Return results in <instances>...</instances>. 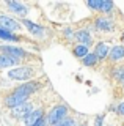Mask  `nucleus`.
<instances>
[{
  "label": "nucleus",
  "mask_w": 124,
  "mask_h": 126,
  "mask_svg": "<svg viewBox=\"0 0 124 126\" xmlns=\"http://www.w3.org/2000/svg\"><path fill=\"white\" fill-rule=\"evenodd\" d=\"M8 79L11 80H19V82H27L35 76V71L30 66H17V68H11L6 73Z\"/></svg>",
  "instance_id": "f257e3e1"
},
{
  "label": "nucleus",
  "mask_w": 124,
  "mask_h": 126,
  "mask_svg": "<svg viewBox=\"0 0 124 126\" xmlns=\"http://www.w3.org/2000/svg\"><path fill=\"white\" fill-rule=\"evenodd\" d=\"M68 112H69V109L64 104H57L55 107H52V109L49 110L47 117H46L47 125H52V126L58 125L61 120H64V118L68 117Z\"/></svg>",
  "instance_id": "f03ea898"
},
{
  "label": "nucleus",
  "mask_w": 124,
  "mask_h": 126,
  "mask_svg": "<svg viewBox=\"0 0 124 126\" xmlns=\"http://www.w3.org/2000/svg\"><path fill=\"white\" fill-rule=\"evenodd\" d=\"M10 110H11L10 113H11V117H13V118L24 120V118L33 110V104H32V102H24V104L16 106V107H13V109H10Z\"/></svg>",
  "instance_id": "7ed1b4c3"
},
{
  "label": "nucleus",
  "mask_w": 124,
  "mask_h": 126,
  "mask_svg": "<svg viewBox=\"0 0 124 126\" xmlns=\"http://www.w3.org/2000/svg\"><path fill=\"white\" fill-rule=\"evenodd\" d=\"M0 29L13 33V32L21 30V24H19L16 19L10 17V16H0Z\"/></svg>",
  "instance_id": "20e7f679"
},
{
  "label": "nucleus",
  "mask_w": 124,
  "mask_h": 126,
  "mask_svg": "<svg viewBox=\"0 0 124 126\" xmlns=\"http://www.w3.org/2000/svg\"><path fill=\"white\" fill-rule=\"evenodd\" d=\"M24 102H28V98L22 96V94H19L16 92H11L10 94L5 96V106L10 107V109L16 107V106H21V104H24Z\"/></svg>",
  "instance_id": "39448f33"
},
{
  "label": "nucleus",
  "mask_w": 124,
  "mask_h": 126,
  "mask_svg": "<svg viewBox=\"0 0 124 126\" xmlns=\"http://www.w3.org/2000/svg\"><path fill=\"white\" fill-rule=\"evenodd\" d=\"M22 24H24L25 29L28 30L35 38H44L46 36V29L42 25H39V24H35L33 21H30V19H24Z\"/></svg>",
  "instance_id": "423d86ee"
},
{
  "label": "nucleus",
  "mask_w": 124,
  "mask_h": 126,
  "mask_svg": "<svg viewBox=\"0 0 124 126\" xmlns=\"http://www.w3.org/2000/svg\"><path fill=\"white\" fill-rule=\"evenodd\" d=\"M94 27L99 32H113L115 30V22L107 16H100L94 19Z\"/></svg>",
  "instance_id": "0eeeda50"
},
{
  "label": "nucleus",
  "mask_w": 124,
  "mask_h": 126,
  "mask_svg": "<svg viewBox=\"0 0 124 126\" xmlns=\"http://www.w3.org/2000/svg\"><path fill=\"white\" fill-rule=\"evenodd\" d=\"M39 82H24L21 87H17V88H14L13 92H16L19 94H22V96H27V98H30L32 94L36 92L38 88H39Z\"/></svg>",
  "instance_id": "6e6552de"
},
{
  "label": "nucleus",
  "mask_w": 124,
  "mask_h": 126,
  "mask_svg": "<svg viewBox=\"0 0 124 126\" xmlns=\"http://www.w3.org/2000/svg\"><path fill=\"white\" fill-rule=\"evenodd\" d=\"M0 50H2V54H6L10 55V57H13L14 60H21L22 57H25L27 52L24 49H21V47H16V46H0Z\"/></svg>",
  "instance_id": "1a4fd4ad"
},
{
  "label": "nucleus",
  "mask_w": 124,
  "mask_h": 126,
  "mask_svg": "<svg viewBox=\"0 0 124 126\" xmlns=\"http://www.w3.org/2000/svg\"><path fill=\"white\" fill-rule=\"evenodd\" d=\"M74 39L79 44H83V46H88V47H90V44L93 43V36H91L90 30H87V29L74 32Z\"/></svg>",
  "instance_id": "9d476101"
},
{
  "label": "nucleus",
  "mask_w": 124,
  "mask_h": 126,
  "mask_svg": "<svg viewBox=\"0 0 124 126\" xmlns=\"http://www.w3.org/2000/svg\"><path fill=\"white\" fill-rule=\"evenodd\" d=\"M42 117H44V110L38 107V109H33L22 121H24V126H33L36 121H39Z\"/></svg>",
  "instance_id": "9b49d317"
},
{
  "label": "nucleus",
  "mask_w": 124,
  "mask_h": 126,
  "mask_svg": "<svg viewBox=\"0 0 124 126\" xmlns=\"http://www.w3.org/2000/svg\"><path fill=\"white\" fill-rule=\"evenodd\" d=\"M108 52H110V46L107 44V43H98V44L94 46V54L96 57H98V60L100 62V60H105V58L108 57Z\"/></svg>",
  "instance_id": "f8f14e48"
},
{
  "label": "nucleus",
  "mask_w": 124,
  "mask_h": 126,
  "mask_svg": "<svg viewBox=\"0 0 124 126\" xmlns=\"http://www.w3.org/2000/svg\"><path fill=\"white\" fill-rule=\"evenodd\" d=\"M108 60L110 62H119L124 58V46L123 44H116L113 47H110V52H108Z\"/></svg>",
  "instance_id": "ddd939ff"
},
{
  "label": "nucleus",
  "mask_w": 124,
  "mask_h": 126,
  "mask_svg": "<svg viewBox=\"0 0 124 126\" xmlns=\"http://www.w3.org/2000/svg\"><path fill=\"white\" fill-rule=\"evenodd\" d=\"M6 5H8V8L13 11V13L22 16V17L25 19V14H27V6L25 5H22L21 2H16V0H13V2H6Z\"/></svg>",
  "instance_id": "4468645a"
},
{
  "label": "nucleus",
  "mask_w": 124,
  "mask_h": 126,
  "mask_svg": "<svg viewBox=\"0 0 124 126\" xmlns=\"http://www.w3.org/2000/svg\"><path fill=\"white\" fill-rule=\"evenodd\" d=\"M17 60H14L13 57H10V55H6V54H0V69H3V68H14V66L17 65Z\"/></svg>",
  "instance_id": "2eb2a0df"
},
{
  "label": "nucleus",
  "mask_w": 124,
  "mask_h": 126,
  "mask_svg": "<svg viewBox=\"0 0 124 126\" xmlns=\"http://www.w3.org/2000/svg\"><path fill=\"white\" fill-rule=\"evenodd\" d=\"M72 54H74V57H77V58H80V60H82L85 55L90 54V47H88V46H83V44H75L74 47H72Z\"/></svg>",
  "instance_id": "dca6fc26"
},
{
  "label": "nucleus",
  "mask_w": 124,
  "mask_h": 126,
  "mask_svg": "<svg viewBox=\"0 0 124 126\" xmlns=\"http://www.w3.org/2000/svg\"><path fill=\"white\" fill-rule=\"evenodd\" d=\"M0 39H3V41H10V43H16L21 38H19L17 35H14V33H10V32L0 29Z\"/></svg>",
  "instance_id": "f3484780"
},
{
  "label": "nucleus",
  "mask_w": 124,
  "mask_h": 126,
  "mask_svg": "<svg viewBox=\"0 0 124 126\" xmlns=\"http://www.w3.org/2000/svg\"><path fill=\"white\" fill-rule=\"evenodd\" d=\"M80 62H82V65H83V66H94L99 60H98V57H96V55L93 54V52H90L88 55H85V57H83Z\"/></svg>",
  "instance_id": "a211bd4d"
},
{
  "label": "nucleus",
  "mask_w": 124,
  "mask_h": 126,
  "mask_svg": "<svg viewBox=\"0 0 124 126\" xmlns=\"http://www.w3.org/2000/svg\"><path fill=\"white\" fill-rule=\"evenodd\" d=\"M113 79L116 82H119V84L124 82V65H121V66H118V68L113 69Z\"/></svg>",
  "instance_id": "6ab92c4d"
},
{
  "label": "nucleus",
  "mask_w": 124,
  "mask_h": 126,
  "mask_svg": "<svg viewBox=\"0 0 124 126\" xmlns=\"http://www.w3.org/2000/svg\"><path fill=\"white\" fill-rule=\"evenodd\" d=\"M115 8V3L110 2V0H102V5H100V13L104 14H110Z\"/></svg>",
  "instance_id": "aec40b11"
},
{
  "label": "nucleus",
  "mask_w": 124,
  "mask_h": 126,
  "mask_svg": "<svg viewBox=\"0 0 124 126\" xmlns=\"http://www.w3.org/2000/svg\"><path fill=\"white\" fill-rule=\"evenodd\" d=\"M100 5H102V0H88L87 6L91 11H100Z\"/></svg>",
  "instance_id": "412c9836"
},
{
  "label": "nucleus",
  "mask_w": 124,
  "mask_h": 126,
  "mask_svg": "<svg viewBox=\"0 0 124 126\" xmlns=\"http://www.w3.org/2000/svg\"><path fill=\"white\" fill-rule=\"evenodd\" d=\"M55 126H75V120L74 118H71V117H66L64 120H61L58 125H55Z\"/></svg>",
  "instance_id": "4be33fe9"
},
{
  "label": "nucleus",
  "mask_w": 124,
  "mask_h": 126,
  "mask_svg": "<svg viewBox=\"0 0 124 126\" xmlns=\"http://www.w3.org/2000/svg\"><path fill=\"white\" fill-rule=\"evenodd\" d=\"M63 35L66 39H72L74 38V30L71 29V27H66V29H63Z\"/></svg>",
  "instance_id": "5701e85b"
},
{
  "label": "nucleus",
  "mask_w": 124,
  "mask_h": 126,
  "mask_svg": "<svg viewBox=\"0 0 124 126\" xmlns=\"http://www.w3.org/2000/svg\"><path fill=\"white\" fill-rule=\"evenodd\" d=\"M116 113H118V115H121V117H124V101L119 102V104L116 106Z\"/></svg>",
  "instance_id": "b1692460"
},
{
  "label": "nucleus",
  "mask_w": 124,
  "mask_h": 126,
  "mask_svg": "<svg viewBox=\"0 0 124 126\" xmlns=\"http://www.w3.org/2000/svg\"><path fill=\"white\" fill-rule=\"evenodd\" d=\"M33 126H47V120H46V117H42L39 121H36Z\"/></svg>",
  "instance_id": "393cba45"
},
{
  "label": "nucleus",
  "mask_w": 124,
  "mask_h": 126,
  "mask_svg": "<svg viewBox=\"0 0 124 126\" xmlns=\"http://www.w3.org/2000/svg\"><path fill=\"white\" fill-rule=\"evenodd\" d=\"M121 41H123V44H124V32H123V35H121Z\"/></svg>",
  "instance_id": "a878e982"
},
{
  "label": "nucleus",
  "mask_w": 124,
  "mask_h": 126,
  "mask_svg": "<svg viewBox=\"0 0 124 126\" xmlns=\"http://www.w3.org/2000/svg\"><path fill=\"white\" fill-rule=\"evenodd\" d=\"M75 126H87V123H85V125H75Z\"/></svg>",
  "instance_id": "bb28decb"
},
{
  "label": "nucleus",
  "mask_w": 124,
  "mask_h": 126,
  "mask_svg": "<svg viewBox=\"0 0 124 126\" xmlns=\"http://www.w3.org/2000/svg\"><path fill=\"white\" fill-rule=\"evenodd\" d=\"M123 87H124V82H123Z\"/></svg>",
  "instance_id": "cd10ccee"
},
{
  "label": "nucleus",
  "mask_w": 124,
  "mask_h": 126,
  "mask_svg": "<svg viewBox=\"0 0 124 126\" xmlns=\"http://www.w3.org/2000/svg\"><path fill=\"white\" fill-rule=\"evenodd\" d=\"M108 126H112V125H108Z\"/></svg>",
  "instance_id": "c85d7f7f"
}]
</instances>
